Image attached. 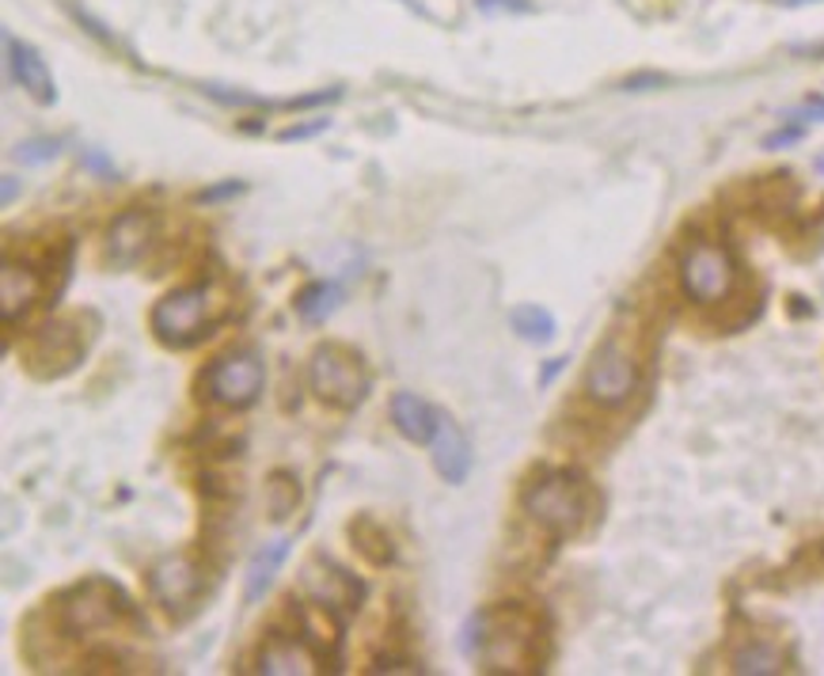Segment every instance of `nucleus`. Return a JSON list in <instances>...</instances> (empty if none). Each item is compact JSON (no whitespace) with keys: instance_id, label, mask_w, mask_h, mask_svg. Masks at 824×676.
Segmentation results:
<instances>
[{"instance_id":"obj_1","label":"nucleus","mask_w":824,"mask_h":676,"mask_svg":"<svg viewBox=\"0 0 824 676\" xmlns=\"http://www.w3.org/2000/svg\"><path fill=\"white\" fill-rule=\"evenodd\" d=\"M464 635V650L487 673H533L540 662V627L521 609L475 612Z\"/></svg>"},{"instance_id":"obj_2","label":"nucleus","mask_w":824,"mask_h":676,"mask_svg":"<svg viewBox=\"0 0 824 676\" xmlns=\"http://www.w3.org/2000/svg\"><path fill=\"white\" fill-rule=\"evenodd\" d=\"M221 320V301L213 293L210 281H198V286H183L172 289L167 297H160L152 304V335L164 346H195L198 338L210 335V327Z\"/></svg>"},{"instance_id":"obj_3","label":"nucleus","mask_w":824,"mask_h":676,"mask_svg":"<svg viewBox=\"0 0 824 676\" xmlns=\"http://www.w3.org/2000/svg\"><path fill=\"white\" fill-rule=\"evenodd\" d=\"M521 505L544 533L562 540V536H574L582 528L585 513H589V490L577 475L548 472L521 495Z\"/></svg>"},{"instance_id":"obj_4","label":"nucleus","mask_w":824,"mask_h":676,"mask_svg":"<svg viewBox=\"0 0 824 676\" xmlns=\"http://www.w3.org/2000/svg\"><path fill=\"white\" fill-rule=\"evenodd\" d=\"M308 384H312V391L327 406L353 411V406L365 403L369 388H373V376H369L365 361H361L350 346L327 342V346H320V350L312 353Z\"/></svg>"},{"instance_id":"obj_5","label":"nucleus","mask_w":824,"mask_h":676,"mask_svg":"<svg viewBox=\"0 0 824 676\" xmlns=\"http://www.w3.org/2000/svg\"><path fill=\"white\" fill-rule=\"evenodd\" d=\"M126 616H129V597L107 578L80 581V586H73L68 593H61L58 601V624L61 631L73 635V639L111 631V627Z\"/></svg>"},{"instance_id":"obj_6","label":"nucleus","mask_w":824,"mask_h":676,"mask_svg":"<svg viewBox=\"0 0 824 676\" xmlns=\"http://www.w3.org/2000/svg\"><path fill=\"white\" fill-rule=\"evenodd\" d=\"M205 396L213 403L228 406V411H244L263 396L266 384V365L255 350H233L221 353L210 368H205Z\"/></svg>"},{"instance_id":"obj_7","label":"nucleus","mask_w":824,"mask_h":676,"mask_svg":"<svg viewBox=\"0 0 824 676\" xmlns=\"http://www.w3.org/2000/svg\"><path fill=\"white\" fill-rule=\"evenodd\" d=\"M681 286L696 304H722L737 286V263L719 243H691L681 259Z\"/></svg>"},{"instance_id":"obj_8","label":"nucleus","mask_w":824,"mask_h":676,"mask_svg":"<svg viewBox=\"0 0 824 676\" xmlns=\"http://www.w3.org/2000/svg\"><path fill=\"white\" fill-rule=\"evenodd\" d=\"M638 388V365L620 342H604L585 368V396L600 406H623Z\"/></svg>"},{"instance_id":"obj_9","label":"nucleus","mask_w":824,"mask_h":676,"mask_svg":"<svg viewBox=\"0 0 824 676\" xmlns=\"http://www.w3.org/2000/svg\"><path fill=\"white\" fill-rule=\"evenodd\" d=\"M300 589H304L308 601L320 604V609H327V612H335L338 619L358 612L361 597H365V586H361L350 571H342V566H335L323 555H315L312 563L304 566V574H300Z\"/></svg>"},{"instance_id":"obj_10","label":"nucleus","mask_w":824,"mask_h":676,"mask_svg":"<svg viewBox=\"0 0 824 676\" xmlns=\"http://www.w3.org/2000/svg\"><path fill=\"white\" fill-rule=\"evenodd\" d=\"M84 358V338L76 331V324L68 320H53V324H42L35 331V338L27 342V365L35 376L42 380H53V376H65L80 365Z\"/></svg>"},{"instance_id":"obj_11","label":"nucleus","mask_w":824,"mask_h":676,"mask_svg":"<svg viewBox=\"0 0 824 676\" xmlns=\"http://www.w3.org/2000/svg\"><path fill=\"white\" fill-rule=\"evenodd\" d=\"M202 586H205V574L190 555H164L160 563H152L149 571L152 601L164 612H172V616H183V612L202 597Z\"/></svg>"},{"instance_id":"obj_12","label":"nucleus","mask_w":824,"mask_h":676,"mask_svg":"<svg viewBox=\"0 0 824 676\" xmlns=\"http://www.w3.org/2000/svg\"><path fill=\"white\" fill-rule=\"evenodd\" d=\"M152 236H157V217L145 210H126L107 228V243H103L107 263H111L114 271H134V266L149 255Z\"/></svg>"},{"instance_id":"obj_13","label":"nucleus","mask_w":824,"mask_h":676,"mask_svg":"<svg viewBox=\"0 0 824 676\" xmlns=\"http://www.w3.org/2000/svg\"><path fill=\"white\" fill-rule=\"evenodd\" d=\"M4 53H8V68H12V80L35 99L38 107H53L58 103V84H53V73L46 65V58L35 50L30 42L15 38L12 30L4 35Z\"/></svg>"},{"instance_id":"obj_14","label":"nucleus","mask_w":824,"mask_h":676,"mask_svg":"<svg viewBox=\"0 0 824 676\" xmlns=\"http://www.w3.org/2000/svg\"><path fill=\"white\" fill-rule=\"evenodd\" d=\"M429 449H434V467L445 483L460 487V483L472 475V464H475L472 441H467L464 429L452 418H445V414H441V426H437V437L429 441Z\"/></svg>"},{"instance_id":"obj_15","label":"nucleus","mask_w":824,"mask_h":676,"mask_svg":"<svg viewBox=\"0 0 824 676\" xmlns=\"http://www.w3.org/2000/svg\"><path fill=\"white\" fill-rule=\"evenodd\" d=\"M38 293H42L38 271H30L27 263H15V259H4V266H0V316H4V324L27 316Z\"/></svg>"},{"instance_id":"obj_16","label":"nucleus","mask_w":824,"mask_h":676,"mask_svg":"<svg viewBox=\"0 0 824 676\" xmlns=\"http://www.w3.org/2000/svg\"><path fill=\"white\" fill-rule=\"evenodd\" d=\"M255 669L263 676H312L320 673V662H315V654L308 650L304 639L274 635V639H266Z\"/></svg>"},{"instance_id":"obj_17","label":"nucleus","mask_w":824,"mask_h":676,"mask_svg":"<svg viewBox=\"0 0 824 676\" xmlns=\"http://www.w3.org/2000/svg\"><path fill=\"white\" fill-rule=\"evenodd\" d=\"M391 422H396V429L407 441L429 445L437 437V426H441V414L426 399L414 396V391H396L391 396Z\"/></svg>"},{"instance_id":"obj_18","label":"nucleus","mask_w":824,"mask_h":676,"mask_svg":"<svg viewBox=\"0 0 824 676\" xmlns=\"http://www.w3.org/2000/svg\"><path fill=\"white\" fill-rule=\"evenodd\" d=\"M285 559H289V540H285V536H277V540H266L263 548L251 555L248 574H244V601H248V604L263 601L266 589L274 586L277 571L285 566Z\"/></svg>"},{"instance_id":"obj_19","label":"nucleus","mask_w":824,"mask_h":676,"mask_svg":"<svg viewBox=\"0 0 824 676\" xmlns=\"http://www.w3.org/2000/svg\"><path fill=\"white\" fill-rule=\"evenodd\" d=\"M338 304H342V289H338L335 281H312V286H304L297 293V316L312 327L327 324V316Z\"/></svg>"},{"instance_id":"obj_20","label":"nucleus","mask_w":824,"mask_h":676,"mask_svg":"<svg viewBox=\"0 0 824 676\" xmlns=\"http://www.w3.org/2000/svg\"><path fill=\"white\" fill-rule=\"evenodd\" d=\"M510 327L517 331V338H525V342L533 346H548L554 338V316L548 309H540V304H517V309L510 312Z\"/></svg>"},{"instance_id":"obj_21","label":"nucleus","mask_w":824,"mask_h":676,"mask_svg":"<svg viewBox=\"0 0 824 676\" xmlns=\"http://www.w3.org/2000/svg\"><path fill=\"white\" fill-rule=\"evenodd\" d=\"M783 669H787V658L772 642H749L734 654V673L741 676H775Z\"/></svg>"},{"instance_id":"obj_22","label":"nucleus","mask_w":824,"mask_h":676,"mask_svg":"<svg viewBox=\"0 0 824 676\" xmlns=\"http://www.w3.org/2000/svg\"><path fill=\"white\" fill-rule=\"evenodd\" d=\"M350 536H353V548L361 551V555L369 559V563H376V566H384L391 559V540H388V533H384L380 525H376L373 517H358L350 525Z\"/></svg>"},{"instance_id":"obj_23","label":"nucleus","mask_w":824,"mask_h":676,"mask_svg":"<svg viewBox=\"0 0 824 676\" xmlns=\"http://www.w3.org/2000/svg\"><path fill=\"white\" fill-rule=\"evenodd\" d=\"M266 498H271L274 517H289V513L297 510V502H300V490H297V483H292L289 475H274V479L266 483Z\"/></svg>"},{"instance_id":"obj_24","label":"nucleus","mask_w":824,"mask_h":676,"mask_svg":"<svg viewBox=\"0 0 824 676\" xmlns=\"http://www.w3.org/2000/svg\"><path fill=\"white\" fill-rule=\"evenodd\" d=\"M58 152H61V141H58V137H30V141L15 145L12 157L20 160V164L35 167V164H50V160H58Z\"/></svg>"},{"instance_id":"obj_25","label":"nucleus","mask_w":824,"mask_h":676,"mask_svg":"<svg viewBox=\"0 0 824 676\" xmlns=\"http://www.w3.org/2000/svg\"><path fill=\"white\" fill-rule=\"evenodd\" d=\"M327 126H330V118H312V122H297V126L282 129V134H277V141H282V145H292V141H308V137L323 134V129H327Z\"/></svg>"},{"instance_id":"obj_26","label":"nucleus","mask_w":824,"mask_h":676,"mask_svg":"<svg viewBox=\"0 0 824 676\" xmlns=\"http://www.w3.org/2000/svg\"><path fill=\"white\" fill-rule=\"evenodd\" d=\"M80 164L88 167V172H96L99 179H118V167H114V160L107 157V152H99V149H84L80 152Z\"/></svg>"},{"instance_id":"obj_27","label":"nucleus","mask_w":824,"mask_h":676,"mask_svg":"<svg viewBox=\"0 0 824 676\" xmlns=\"http://www.w3.org/2000/svg\"><path fill=\"white\" fill-rule=\"evenodd\" d=\"M806 137V126H798V122H787L783 129H775V134L764 137V149H787V145H798Z\"/></svg>"},{"instance_id":"obj_28","label":"nucleus","mask_w":824,"mask_h":676,"mask_svg":"<svg viewBox=\"0 0 824 676\" xmlns=\"http://www.w3.org/2000/svg\"><path fill=\"white\" fill-rule=\"evenodd\" d=\"M787 122H798V126H810V122H824V99H821V96L806 99L802 107L787 111Z\"/></svg>"},{"instance_id":"obj_29","label":"nucleus","mask_w":824,"mask_h":676,"mask_svg":"<svg viewBox=\"0 0 824 676\" xmlns=\"http://www.w3.org/2000/svg\"><path fill=\"white\" fill-rule=\"evenodd\" d=\"M475 8L487 15H498V12H517V15H528L533 4L528 0H475Z\"/></svg>"},{"instance_id":"obj_30","label":"nucleus","mask_w":824,"mask_h":676,"mask_svg":"<svg viewBox=\"0 0 824 676\" xmlns=\"http://www.w3.org/2000/svg\"><path fill=\"white\" fill-rule=\"evenodd\" d=\"M240 190H244V183H225V187H213V190H202V195H198V202H217V198H228V195H240Z\"/></svg>"},{"instance_id":"obj_31","label":"nucleus","mask_w":824,"mask_h":676,"mask_svg":"<svg viewBox=\"0 0 824 676\" xmlns=\"http://www.w3.org/2000/svg\"><path fill=\"white\" fill-rule=\"evenodd\" d=\"M646 84H665V80H661V76H635V80H627L623 88H627V91H642Z\"/></svg>"},{"instance_id":"obj_32","label":"nucleus","mask_w":824,"mask_h":676,"mask_svg":"<svg viewBox=\"0 0 824 676\" xmlns=\"http://www.w3.org/2000/svg\"><path fill=\"white\" fill-rule=\"evenodd\" d=\"M15 190H20V183H15V175H4V195H0V202L12 205V202H15Z\"/></svg>"},{"instance_id":"obj_33","label":"nucleus","mask_w":824,"mask_h":676,"mask_svg":"<svg viewBox=\"0 0 824 676\" xmlns=\"http://www.w3.org/2000/svg\"><path fill=\"white\" fill-rule=\"evenodd\" d=\"M562 365H566V358H554L551 365H548V368H544V373H540V384H551L554 376H559V368H562Z\"/></svg>"},{"instance_id":"obj_34","label":"nucleus","mask_w":824,"mask_h":676,"mask_svg":"<svg viewBox=\"0 0 824 676\" xmlns=\"http://www.w3.org/2000/svg\"><path fill=\"white\" fill-rule=\"evenodd\" d=\"M779 4H790V8H798V4H813V0H779Z\"/></svg>"},{"instance_id":"obj_35","label":"nucleus","mask_w":824,"mask_h":676,"mask_svg":"<svg viewBox=\"0 0 824 676\" xmlns=\"http://www.w3.org/2000/svg\"><path fill=\"white\" fill-rule=\"evenodd\" d=\"M817 172H824V157H821V160H817Z\"/></svg>"}]
</instances>
